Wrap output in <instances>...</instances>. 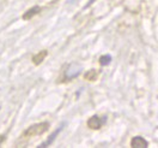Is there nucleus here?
<instances>
[{
	"label": "nucleus",
	"instance_id": "obj_1",
	"mask_svg": "<svg viewBox=\"0 0 158 148\" xmlns=\"http://www.w3.org/2000/svg\"><path fill=\"white\" fill-rule=\"evenodd\" d=\"M49 128V124L47 122H43V123H37V124H34L29 128L27 129L24 132H23V136L24 137H34L36 135H41L43 132H46Z\"/></svg>",
	"mask_w": 158,
	"mask_h": 148
},
{
	"label": "nucleus",
	"instance_id": "obj_2",
	"mask_svg": "<svg viewBox=\"0 0 158 148\" xmlns=\"http://www.w3.org/2000/svg\"><path fill=\"white\" fill-rule=\"evenodd\" d=\"M80 71H81V66L80 65H78V64H71L67 68V70H66V72H65V77L67 79L74 78V77H77L80 74Z\"/></svg>",
	"mask_w": 158,
	"mask_h": 148
},
{
	"label": "nucleus",
	"instance_id": "obj_3",
	"mask_svg": "<svg viewBox=\"0 0 158 148\" xmlns=\"http://www.w3.org/2000/svg\"><path fill=\"white\" fill-rule=\"evenodd\" d=\"M131 146L134 148H146L148 146V143L145 138L140 137V136H135L131 141Z\"/></svg>",
	"mask_w": 158,
	"mask_h": 148
},
{
	"label": "nucleus",
	"instance_id": "obj_4",
	"mask_svg": "<svg viewBox=\"0 0 158 148\" xmlns=\"http://www.w3.org/2000/svg\"><path fill=\"white\" fill-rule=\"evenodd\" d=\"M102 123H103V120L99 118L98 116H92V117L88 120V127H89V128H91V129L97 130V129L101 128Z\"/></svg>",
	"mask_w": 158,
	"mask_h": 148
},
{
	"label": "nucleus",
	"instance_id": "obj_5",
	"mask_svg": "<svg viewBox=\"0 0 158 148\" xmlns=\"http://www.w3.org/2000/svg\"><path fill=\"white\" fill-rule=\"evenodd\" d=\"M39 12H41V7L40 6H34V7H31V9H29V10L27 11L24 15H23V20H31L35 15H37Z\"/></svg>",
	"mask_w": 158,
	"mask_h": 148
},
{
	"label": "nucleus",
	"instance_id": "obj_6",
	"mask_svg": "<svg viewBox=\"0 0 158 148\" xmlns=\"http://www.w3.org/2000/svg\"><path fill=\"white\" fill-rule=\"evenodd\" d=\"M47 54H48V52H47V51H41V52H39L37 54H35V56L32 57V61H34V64H35V65H40V64L44 60V58L47 57Z\"/></svg>",
	"mask_w": 158,
	"mask_h": 148
},
{
	"label": "nucleus",
	"instance_id": "obj_7",
	"mask_svg": "<svg viewBox=\"0 0 158 148\" xmlns=\"http://www.w3.org/2000/svg\"><path fill=\"white\" fill-rule=\"evenodd\" d=\"M62 127H64V124H62L61 127H59V128L56 129V130H55V131H54V132H53V134H52V135L49 136V138H48V140H47V141H46L44 143H42V145H41L40 147H47V146H49V145H52V143H53V141L55 140V137L58 136V134H59L60 131L62 130Z\"/></svg>",
	"mask_w": 158,
	"mask_h": 148
},
{
	"label": "nucleus",
	"instance_id": "obj_8",
	"mask_svg": "<svg viewBox=\"0 0 158 148\" xmlns=\"http://www.w3.org/2000/svg\"><path fill=\"white\" fill-rule=\"evenodd\" d=\"M84 77H85V79H88V81H95L96 77H97V71L96 70H89L84 75Z\"/></svg>",
	"mask_w": 158,
	"mask_h": 148
},
{
	"label": "nucleus",
	"instance_id": "obj_9",
	"mask_svg": "<svg viewBox=\"0 0 158 148\" xmlns=\"http://www.w3.org/2000/svg\"><path fill=\"white\" fill-rule=\"evenodd\" d=\"M110 60H111V57L109 54H106V56H102L99 58V63H101V65L106 66V65H108L109 63H110Z\"/></svg>",
	"mask_w": 158,
	"mask_h": 148
},
{
	"label": "nucleus",
	"instance_id": "obj_10",
	"mask_svg": "<svg viewBox=\"0 0 158 148\" xmlns=\"http://www.w3.org/2000/svg\"><path fill=\"white\" fill-rule=\"evenodd\" d=\"M95 1H96V0H89V2H88V5H86V6H85V9H86V7H89L90 5H92V4H94V2H95Z\"/></svg>",
	"mask_w": 158,
	"mask_h": 148
},
{
	"label": "nucleus",
	"instance_id": "obj_11",
	"mask_svg": "<svg viewBox=\"0 0 158 148\" xmlns=\"http://www.w3.org/2000/svg\"><path fill=\"white\" fill-rule=\"evenodd\" d=\"M4 141H5V136H4V135H0V145H1Z\"/></svg>",
	"mask_w": 158,
	"mask_h": 148
}]
</instances>
